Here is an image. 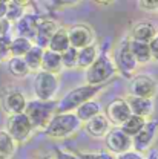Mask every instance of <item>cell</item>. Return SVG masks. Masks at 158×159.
Listing matches in <instances>:
<instances>
[{"label": "cell", "mask_w": 158, "mask_h": 159, "mask_svg": "<svg viewBox=\"0 0 158 159\" xmlns=\"http://www.w3.org/2000/svg\"><path fill=\"white\" fill-rule=\"evenodd\" d=\"M25 14V8H22L20 5L14 3V2H6V9H5V17L8 23H16L17 20Z\"/></svg>", "instance_id": "cell-29"}, {"label": "cell", "mask_w": 158, "mask_h": 159, "mask_svg": "<svg viewBox=\"0 0 158 159\" xmlns=\"http://www.w3.org/2000/svg\"><path fill=\"white\" fill-rule=\"evenodd\" d=\"M83 129H84V132L91 138L100 139L106 136V133L111 129V124H109L108 118L104 116V113H98V115H95L94 118H91L89 121L83 122Z\"/></svg>", "instance_id": "cell-17"}, {"label": "cell", "mask_w": 158, "mask_h": 159, "mask_svg": "<svg viewBox=\"0 0 158 159\" xmlns=\"http://www.w3.org/2000/svg\"><path fill=\"white\" fill-rule=\"evenodd\" d=\"M77 54L79 49L69 46L65 52H61V64L65 69H77Z\"/></svg>", "instance_id": "cell-30"}, {"label": "cell", "mask_w": 158, "mask_h": 159, "mask_svg": "<svg viewBox=\"0 0 158 159\" xmlns=\"http://www.w3.org/2000/svg\"><path fill=\"white\" fill-rule=\"evenodd\" d=\"M131 113L141 116L144 119H151V116L155 112V102L152 98H140V97H134V95H127L124 97Z\"/></svg>", "instance_id": "cell-15"}, {"label": "cell", "mask_w": 158, "mask_h": 159, "mask_svg": "<svg viewBox=\"0 0 158 159\" xmlns=\"http://www.w3.org/2000/svg\"><path fill=\"white\" fill-rule=\"evenodd\" d=\"M8 72L14 78H25L31 74L28 64L25 63L23 57H9L8 58Z\"/></svg>", "instance_id": "cell-24"}, {"label": "cell", "mask_w": 158, "mask_h": 159, "mask_svg": "<svg viewBox=\"0 0 158 159\" xmlns=\"http://www.w3.org/2000/svg\"><path fill=\"white\" fill-rule=\"evenodd\" d=\"M131 115H132L131 109H129V106H127L124 98L112 99L104 109V116L108 118L109 124L114 125V127H120Z\"/></svg>", "instance_id": "cell-12"}, {"label": "cell", "mask_w": 158, "mask_h": 159, "mask_svg": "<svg viewBox=\"0 0 158 159\" xmlns=\"http://www.w3.org/2000/svg\"><path fill=\"white\" fill-rule=\"evenodd\" d=\"M17 144L8 135L6 130H0V159H11L16 153Z\"/></svg>", "instance_id": "cell-27"}, {"label": "cell", "mask_w": 158, "mask_h": 159, "mask_svg": "<svg viewBox=\"0 0 158 159\" xmlns=\"http://www.w3.org/2000/svg\"><path fill=\"white\" fill-rule=\"evenodd\" d=\"M59 23L52 19H48V17H40L39 19V25H37V31H36V37H34V44H37L40 48L46 49L48 48V43L51 37L54 35V32L59 29Z\"/></svg>", "instance_id": "cell-14"}, {"label": "cell", "mask_w": 158, "mask_h": 159, "mask_svg": "<svg viewBox=\"0 0 158 159\" xmlns=\"http://www.w3.org/2000/svg\"><path fill=\"white\" fill-rule=\"evenodd\" d=\"M54 2H55V5H59V6H74V5L80 3L81 0H54Z\"/></svg>", "instance_id": "cell-37"}, {"label": "cell", "mask_w": 158, "mask_h": 159, "mask_svg": "<svg viewBox=\"0 0 158 159\" xmlns=\"http://www.w3.org/2000/svg\"><path fill=\"white\" fill-rule=\"evenodd\" d=\"M129 49L134 55V58L137 60L138 64H147L152 61L151 57V49H149V43L146 41H140L129 37Z\"/></svg>", "instance_id": "cell-20"}, {"label": "cell", "mask_w": 158, "mask_h": 159, "mask_svg": "<svg viewBox=\"0 0 158 159\" xmlns=\"http://www.w3.org/2000/svg\"><path fill=\"white\" fill-rule=\"evenodd\" d=\"M114 63H115V67H117V74H121L124 78H131L137 67H138V63L137 60L134 58L131 49H129V37L123 39L117 44L115 48V54H114Z\"/></svg>", "instance_id": "cell-6"}, {"label": "cell", "mask_w": 158, "mask_h": 159, "mask_svg": "<svg viewBox=\"0 0 158 159\" xmlns=\"http://www.w3.org/2000/svg\"><path fill=\"white\" fill-rule=\"evenodd\" d=\"M103 87L104 86H92V84H83V86H79V87H74L63 98L57 101V113L74 112L83 102L95 98L103 90Z\"/></svg>", "instance_id": "cell-3"}, {"label": "cell", "mask_w": 158, "mask_h": 159, "mask_svg": "<svg viewBox=\"0 0 158 159\" xmlns=\"http://www.w3.org/2000/svg\"><path fill=\"white\" fill-rule=\"evenodd\" d=\"M55 159H80L79 155H75V153H71V152H66V150H60L57 148L55 150Z\"/></svg>", "instance_id": "cell-36"}, {"label": "cell", "mask_w": 158, "mask_h": 159, "mask_svg": "<svg viewBox=\"0 0 158 159\" xmlns=\"http://www.w3.org/2000/svg\"><path fill=\"white\" fill-rule=\"evenodd\" d=\"M26 102H28V99L23 92H20L19 89H11L2 97V109L6 115L23 113Z\"/></svg>", "instance_id": "cell-13"}, {"label": "cell", "mask_w": 158, "mask_h": 159, "mask_svg": "<svg viewBox=\"0 0 158 159\" xmlns=\"http://www.w3.org/2000/svg\"><path fill=\"white\" fill-rule=\"evenodd\" d=\"M5 25H6V20L0 19V34H6V28H5Z\"/></svg>", "instance_id": "cell-41"}, {"label": "cell", "mask_w": 158, "mask_h": 159, "mask_svg": "<svg viewBox=\"0 0 158 159\" xmlns=\"http://www.w3.org/2000/svg\"><path fill=\"white\" fill-rule=\"evenodd\" d=\"M144 159H158V150L157 148H149L144 155Z\"/></svg>", "instance_id": "cell-38"}, {"label": "cell", "mask_w": 158, "mask_h": 159, "mask_svg": "<svg viewBox=\"0 0 158 159\" xmlns=\"http://www.w3.org/2000/svg\"><path fill=\"white\" fill-rule=\"evenodd\" d=\"M80 159H115V155L109 152H84L79 153Z\"/></svg>", "instance_id": "cell-32"}, {"label": "cell", "mask_w": 158, "mask_h": 159, "mask_svg": "<svg viewBox=\"0 0 158 159\" xmlns=\"http://www.w3.org/2000/svg\"><path fill=\"white\" fill-rule=\"evenodd\" d=\"M146 121L147 119L141 118V116H137V115H131L129 118L126 119L121 125H120V129L126 133V135H129L131 138L134 136V135H137L140 130L143 129V125L146 124Z\"/></svg>", "instance_id": "cell-28"}, {"label": "cell", "mask_w": 158, "mask_h": 159, "mask_svg": "<svg viewBox=\"0 0 158 159\" xmlns=\"http://www.w3.org/2000/svg\"><path fill=\"white\" fill-rule=\"evenodd\" d=\"M9 41L11 37L8 34H0V61L9 58Z\"/></svg>", "instance_id": "cell-31"}, {"label": "cell", "mask_w": 158, "mask_h": 159, "mask_svg": "<svg viewBox=\"0 0 158 159\" xmlns=\"http://www.w3.org/2000/svg\"><path fill=\"white\" fill-rule=\"evenodd\" d=\"M97 5H103V6H108V5H112L115 0H94Z\"/></svg>", "instance_id": "cell-40"}, {"label": "cell", "mask_w": 158, "mask_h": 159, "mask_svg": "<svg viewBox=\"0 0 158 159\" xmlns=\"http://www.w3.org/2000/svg\"><path fill=\"white\" fill-rule=\"evenodd\" d=\"M98 46L95 43L92 44H88L84 48L79 49V54H77V69H83L86 70L94 61L98 57Z\"/></svg>", "instance_id": "cell-22"}, {"label": "cell", "mask_w": 158, "mask_h": 159, "mask_svg": "<svg viewBox=\"0 0 158 159\" xmlns=\"http://www.w3.org/2000/svg\"><path fill=\"white\" fill-rule=\"evenodd\" d=\"M39 19L40 17L37 14H28V12H25V14L14 23V25H16L17 35L34 41L36 31H37V25H39Z\"/></svg>", "instance_id": "cell-16"}, {"label": "cell", "mask_w": 158, "mask_h": 159, "mask_svg": "<svg viewBox=\"0 0 158 159\" xmlns=\"http://www.w3.org/2000/svg\"><path fill=\"white\" fill-rule=\"evenodd\" d=\"M69 46H71V44H69V39H68V29H66V28H59V29L54 32V35L51 37L46 49H51V51H54V52L61 54V52H65Z\"/></svg>", "instance_id": "cell-23"}, {"label": "cell", "mask_w": 158, "mask_h": 159, "mask_svg": "<svg viewBox=\"0 0 158 159\" xmlns=\"http://www.w3.org/2000/svg\"><path fill=\"white\" fill-rule=\"evenodd\" d=\"M158 93L157 80L146 74L132 75L129 78V95L140 98H155Z\"/></svg>", "instance_id": "cell-8"}, {"label": "cell", "mask_w": 158, "mask_h": 159, "mask_svg": "<svg viewBox=\"0 0 158 159\" xmlns=\"http://www.w3.org/2000/svg\"><path fill=\"white\" fill-rule=\"evenodd\" d=\"M36 159H55L52 155H48V153H43V155H39Z\"/></svg>", "instance_id": "cell-42"}, {"label": "cell", "mask_w": 158, "mask_h": 159, "mask_svg": "<svg viewBox=\"0 0 158 159\" xmlns=\"http://www.w3.org/2000/svg\"><path fill=\"white\" fill-rule=\"evenodd\" d=\"M104 144L109 153L112 155H121L124 152L132 150V138L126 135L120 127H112L104 136Z\"/></svg>", "instance_id": "cell-10"}, {"label": "cell", "mask_w": 158, "mask_h": 159, "mask_svg": "<svg viewBox=\"0 0 158 159\" xmlns=\"http://www.w3.org/2000/svg\"><path fill=\"white\" fill-rule=\"evenodd\" d=\"M28 119L32 124L34 130H43L49 119L57 113V99L54 101H40V99H31L26 102L25 112Z\"/></svg>", "instance_id": "cell-4"}, {"label": "cell", "mask_w": 158, "mask_h": 159, "mask_svg": "<svg viewBox=\"0 0 158 159\" xmlns=\"http://www.w3.org/2000/svg\"><path fill=\"white\" fill-rule=\"evenodd\" d=\"M74 113H75V116H77L81 122H86V121H89L91 118H94L95 115L103 113V109H101L100 101H97V99L94 98V99H89V101L83 102L81 106H79V107L74 110Z\"/></svg>", "instance_id": "cell-21"}, {"label": "cell", "mask_w": 158, "mask_h": 159, "mask_svg": "<svg viewBox=\"0 0 158 159\" xmlns=\"http://www.w3.org/2000/svg\"><path fill=\"white\" fill-rule=\"evenodd\" d=\"M6 2H9V0H0V3H6Z\"/></svg>", "instance_id": "cell-43"}, {"label": "cell", "mask_w": 158, "mask_h": 159, "mask_svg": "<svg viewBox=\"0 0 158 159\" xmlns=\"http://www.w3.org/2000/svg\"><path fill=\"white\" fill-rule=\"evenodd\" d=\"M60 90V80L57 74L37 70L32 80V92L40 101H54Z\"/></svg>", "instance_id": "cell-5"}, {"label": "cell", "mask_w": 158, "mask_h": 159, "mask_svg": "<svg viewBox=\"0 0 158 159\" xmlns=\"http://www.w3.org/2000/svg\"><path fill=\"white\" fill-rule=\"evenodd\" d=\"M68 39H69V44L72 48L81 49L88 44L95 43V32L89 25L77 23L68 29Z\"/></svg>", "instance_id": "cell-11"}, {"label": "cell", "mask_w": 158, "mask_h": 159, "mask_svg": "<svg viewBox=\"0 0 158 159\" xmlns=\"http://www.w3.org/2000/svg\"><path fill=\"white\" fill-rule=\"evenodd\" d=\"M81 127L83 122L75 116L74 112H61V113H54V116L49 119L43 132L48 138L60 141L74 136Z\"/></svg>", "instance_id": "cell-1"}, {"label": "cell", "mask_w": 158, "mask_h": 159, "mask_svg": "<svg viewBox=\"0 0 158 159\" xmlns=\"http://www.w3.org/2000/svg\"><path fill=\"white\" fill-rule=\"evenodd\" d=\"M115 159H144V155L135 152V150H129V152H124L121 155H117Z\"/></svg>", "instance_id": "cell-34"}, {"label": "cell", "mask_w": 158, "mask_h": 159, "mask_svg": "<svg viewBox=\"0 0 158 159\" xmlns=\"http://www.w3.org/2000/svg\"><path fill=\"white\" fill-rule=\"evenodd\" d=\"M8 135L14 139L16 144H25L31 135L34 133L32 124L28 119L25 113H16V115H8L6 119V129Z\"/></svg>", "instance_id": "cell-7"}, {"label": "cell", "mask_w": 158, "mask_h": 159, "mask_svg": "<svg viewBox=\"0 0 158 159\" xmlns=\"http://www.w3.org/2000/svg\"><path fill=\"white\" fill-rule=\"evenodd\" d=\"M143 11H158V0H137Z\"/></svg>", "instance_id": "cell-33"}, {"label": "cell", "mask_w": 158, "mask_h": 159, "mask_svg": "<svg viewBox=\"0 0 158 159\" xmlns=\"http://www.w3.org/2000/svg\"><path fill=\"white\" fill-rule=\"evenodd\" d=\"M149 49H151V57H152V60L158 63V34L149 41Z\"/></svg>", "instance_id": "cell-35"}, {"label": "cell", "mask_w": 158, "mask_h": 159, "mask_svg": "<svg viewBox=\"0 0 158 159\" xmlns=\"http://www.w3.org/2000/svg\"><path fill=\"white\" fill-rule=\"evenodd\" d=\"M11 2H14V3L20 5L22 8H26V6H29V5L32 3V0H11Z\"/></svg>", "instance_id": "cell-39"}, {"label": "cell", "mask_w": 158, "mask_h": 159, "mask_svg": "<svg viewBox=\"0 0 158 159\" xmlns=\"http://www.w3.org/2000/svg\"><path fill=\"white\" fill-rule=\"evenodd\" d=\"M157 34H158L157 26H155L151 20H140V21L132 25V28H131V35H129V37L134 40H140V41L149 43Z\"/></svg>", "instance_id": "cell-18"}, {"label": "cell", "mask_w": 158, "mask_h": 159, "mask_svg": "<svg viewBox=\"0 0 158 159\" xmlns=\"http://www.w3.org/2000/svg\"><path fill=\"white\" fill-rule=\"evenodd\" d=\"M115 75H117V67H115L114 60L106 54H98L95 61L86 69L84 80H86V84L104 86Z\"/></svg>", "instance_id": "cell-2"}, {"label": "cell", "mask_w": 158, "mask_h": 159, "mask_svg": "<svg viewBox=\"0 0 158 159\" xmlns=\"http://www.w3.org/2000/svg\"><path fill=\"white\" fill-rule=\"evenodd\" d=\"M34 43L25 37H12L9 41V57H23Z\"/></svg>", "instance_id": "cell-26"}, {"label": "cell", "mask_w": 158, "mask_h": 159, "mask_svg": "<svg viewBox=\"0 0 158 159\" xmlns=\"http://www.w3.org/2000/svg\"><path fill=\"white\" fill-rule=\"evenodd\" d=\"M157 133H158V122L154 121V119H147L146 124L143 125V129L137 135L132 136V150L144 155L152 147L154 141L157 138Z\"/></svg>", "instance_id": "cell-9"}, {"label": "cell", "mask_w": 158, "mask_h": 159, "mask_svg": "<svg viewBox=\"0 0 158 159\" xmlns=\"http://www.w3.org/2000/svg\"><path fill=\"white\" fill-rule=\"evenodd\" d=\"M43 51H45L43 48H40V46H37V44H32L31 49L23 55V60H25V63L28 64V67H29L31 72H37V70H40Z\"/></svg>", "instance_id": "cell-25"}, {"label": "cell", "mask_w": 158, "mask_h": 159, "mask_svg": "<svg viewBox=\"0 0 158 159\" xmlns=\"http://www.w3.org/2000/svg\"><path fill=\"white\" fill-rule=\"evenodd\" d=\"M63 69L61 64V55L59 52H54L51 49H45L43 51V57H41V66L40 70H46L51 74H57L59 75Z\"/></svg>", "instance_id": "cell-19"}]
</instances>
